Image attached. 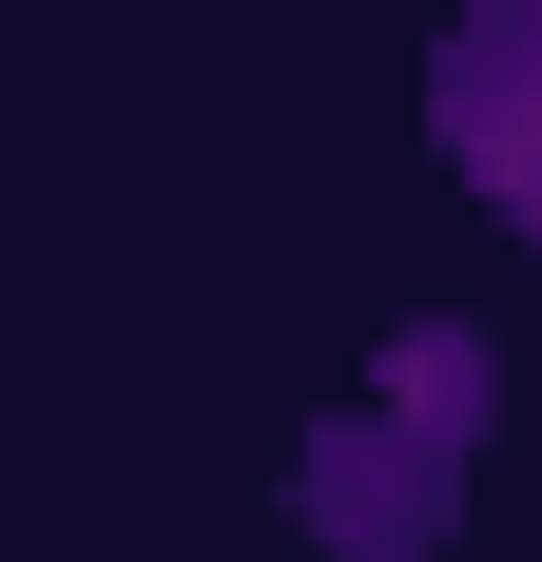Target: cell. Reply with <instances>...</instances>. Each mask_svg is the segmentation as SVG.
<instances>
[{
  "instance_id": "obj_1",
  "label": "cell",
  "mask_w": 542,
  "mask_h": 562,
  "mask_svg": "<svg viewBox=\"0 0 542 562\" xmlns=\"http://www.w3.org/2000/svg\"><path fill=\"white\" fill-rule=\"evenodd\" d=\"M445 524H465V447L387 427V407H310V447H291V543H329V562H445Z\"/></svg>"
},
{
  "instance_id": "obj_2",
  "label": "cell",
  "mask_w": 542,
  "mask_h": 562,
  "mask_svg": "<svg viewBox=\"0 0 542 562\" xmlns=\"http://www.w3.org/2000/svg\"><path fill=\"white\" fill-rule=\"evenodd\" d=\"M427 156L542 252V0H465L427 40Z\"/></svg>"
},
{
  "instance_id": "obj_3",
  "label": "cell",
  "mask_w": 542,
  "mask_h": 562,
  "mask_svg": "<svg viewBox=\"0 0 542 562\" xmlns=\"http://www.w3.org/2000/svg\"><path fill=\"white\" fill-rule=\"evenodd\" d=\"M349 407L427 427V447H485V427H504V330H485V311H407V330L369 349V389H349Z\"/></svg>"
}]
</instances>
